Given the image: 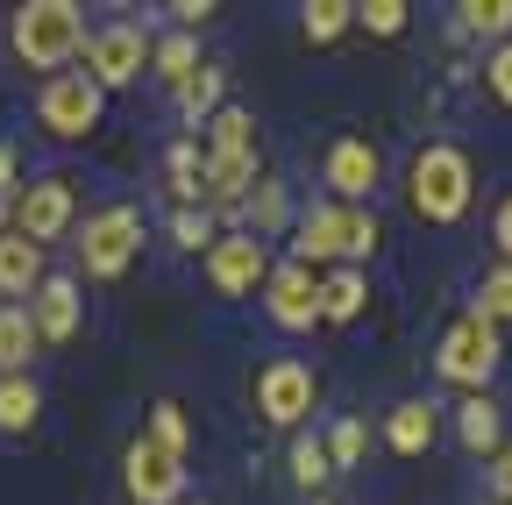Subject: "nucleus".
<instances>
[{"label":"nucleus","mask_w":512,"mask_h":505,"mask_svg":"<svg viewBox=\"0 0 512 505\" xmlns=\"http://www.w3.org/2000/svg\"><path fill=\"white\" fill-rule=\"evenodd\" d=\"M470 193H477V171H470V157L456 143H420L413 150V164H406V207L420 221H434V228L463 221Z\"/></svg>","instance_id":"1"},{"label":"nucleus","mask_w":512,"mask_h":505,"mask_svg":"<svg viewBox=\"0 0 512 505\" xmlns=\"http://www.w3.org/2000/svg\"><path fill=\"white\" fill-rule=\"evenodd\" d=\"M8 43L29 72L57 79L72 57H86V15L72 8V0H29V8H15L8 22Z\"/></svg>","instance_id":"2"},{"label":"nucleus","mask_w":512,"mask_h":505,"mask_svg":"<svg viewBox=\"0 0 512 505\" xmlns=\"http://www.w3.org/2000/svg\"><path fill=\"white\" fill-rule=\"evenodd\" d=\"M136 249H143V207H128V200H107L86 214L79 228V271L86 278H121L128 264H136Z\"/></svg>","instance_id":"3"},{"label":"nucleus","mask_w":512,"mask_h":505,"mask_svg":"<svg viewBox=\"0 0 512 505\" xmlns=\"http://www.w3.org/2000/svg\"><path fill=\"white\" fill-rule=\"evenodd\" d=\"M434 370L448 377V385H463V392H484V385H491V370H498V328L484 321L477 306H463L456 321L441 328Z\"/></svg>","instance_id":"4"},{"label":"nucleus","mask_w":512,"mask_h":505,"mask_svg":"<svg viewBox=\"0 0 512 505\" xmlns=\"http://www.w3.org/2000/svg\"><path fill=\"white\" fill-rule=\"evenodd\" d=\"M100 107H107V93H100L86 72H57V79H43V93H36V129H43L50 143H86V136L100 129Z\"/></svg>","instance_id":"5"},{"label":"nucleus","mask_w":512,"mask_h":505,"mask_svg":"<svg viewBox=\"0 0 512 505\" xmlns=\"http://www.w3.org/2000/svg\"><path fill=\"white\" fill-rule=\"evenodd\" d=\"M79 221V185L64 178V171H43V178H22V193H15V235H29L36 249H50L64 228Z\"/></svg>","instance_id":"6"},{"label":"nucleus","mask_w":512,"mask_h":505,"mask_svg":"<svg viewBox=\"0 0 512 505\" xmlns=\"http://www.w3.org/2000/svg\"><path fill=\"white\" fill-rule=\"evenodd\" d=\"M143 65H150V29L143 22H100V29H86V79L100 93L143 79Z\"/></svg>","instance_id":"7"},{"label":"nucleus","mask_w":512,"mask_h":505,"mask_svg":"<svg viewBox=\"0 0 512 505\" xmlns=\"http://www.w3.org/2000/svg\"><path fill=\"white\" fill-rule=\"evenodd\" d=\"M249 399H256V413H264L271 427H299V420L313 413L320 385H313V370H306L299 356H271V363H256Z\"/></svg>","instance_id":"8"},{"label":"nucleus","mask_w":512,"mask_h":505,"mask_svg":"<svg viewBox=\"0 0 512 505\" xmlns=\"http://www.w3.org/2000/svg\"><path fill=\"white\" fill-rule=\"evenodd\" d=\"M121 484L136 505H185V456L157 449V441H128V456H121Z\"/></svg>","instance_id":"9"},{"label":"nucleus","mask_w":512,"mask_h":505,"mask_svg":"<svg viewBox=\"0 0 512 505\" xmlns=\"http://www.w3.org/2000/svg\"><path fill=\"white\" fill-rule=\"evenodd\" d=\"M320 178H328V193H335L342 207H363L377 185H384V157H377L370 136H335L328 157H320Z\"/></svg>","instance_id":"10"},{"label":"nucleus","mask_w":512,"mask_h":505,"mask_svg":"<svg viewBox=\"0 0 512 505\" xmlns=\"http://www.w3.org/2000/svg\"><path fill=\"white\" fill-rule=\"evenodd\" d=\"M264 278H271V249L256 242V235H242V228H228L214 249H207V285L221 292V299H242V292H264Z\"/></svg>","instance_id":"11"},{"label":"nucleus","mask_w":512,"mask_h":505,"mask_svg":"<svg viewBox=\"0 0 512 505\" xmlns=\"http://www.w3.org/2000/svg\"><path fill=\"white\" fill-rule=\"evenodd\" d=\"M349 257V207L342 200H320L292 221V264L320 271V264H342Z\"/></svg>","instance_id":"12"},{"label":"nucleus","mask_w":512,"mask_h":505,"mask_svg":"<svg viewBox=\"0 0 512 505\" xmlns=\"http://www.w3.org/2000/svg\"><path fill=\"white\" fill-rule=\"evenodd\" d=\"M264 313L278 328H313L320 321V271H306V264H271V278H264Z\"/></svg>","instance_id":"13"},{"label":"nucleus","mask_w":512,"mask_h":505,"mask_svg":"<svg viewBox=\"0 0 512 505\" xmlns=\"http://www.w3.org/2000/svg\"><path fill=\"white\" fill-rule=\"evenodd\" d=\"M79 278H43L36 299H29V321H36V342L57 349V342H72L79 335Z\"/></svg>","instance_id":"14"},{"label":"nucleus","mask_w":512,"mask_h":505,"mask_svg":"<svg viewBox=\"0 0 512 505\" xmlns=\"http://www.w3.org/2000/svg\"><path fill=\"white\" fill-rule=\"evenodd\" d=\"M256 157H207V171H200V207L207 214H242V200L256 193Z\"/></svg>","instance_id":"15"},{"label":"nucleus","mask_w":512,"mask_h":505,"mask_svg":"<svg viewBox=\"0 0 512 505\" xmlns=\"http://www.w3.org/2000/svg\"><path fill=\"white\" fill-rule=\"evenodd\" d=\"M43 278H50V271H43V249H36L29 235H15V228H0V299L29 306Z\"/></svg>","instance_id":"16"},{"label":"nucleus","mask_w":512,"mask_h":505,"mask_svg":"<svg viewBox=\"0 0 512 505\" xmlns=\"http://www.w3.org/2000/svg\"><path fill=\"white\" fill-rule=\"evenodd\" d=\"M434 434H441V406H427V399H399L384 413V449L392 456H427Z\"/></svg>","instance_id":"17"},{"label":"nucleus","mask_w":512,"mask_h":505,"mask_svg":"<svg viewBox=\"0 0 512 505\" xmlns=\"http://www.w3.org/2000/svg\"><path fill=\"white\" fill-rule=\"evenodd\" d=\"M456 434H463L470 456L491 463V456L505 449V413H498V399H491V392H470V399L456 406Z\"/></svg>","instance_id":"18"},{"label":"nucleus","mask_w":512,"mask_h":505,"mask_svg":"<svg viewBox=\"0 0 512 505\" xmlns=\"http://www.w3.org/2000/svg\"><path fill=\"white\" fill-rule=\"evenodd\" d=\"M363 306H370V278H363L356 264H335V271H320V321L349 328Z\"/></svg>","instance_id":"19"},{"label":"nucleus","mask_w":512,"mask_h":505,"mask_svg":"<svg viewBox=\"0 0 512 505\" xmlns=\"http://www.w3.org/2000/svg\"><path fill=\"white\" fill-rule=\"evenodd\" d=\"M36 349H43V342H36V321H29V306L0 299V377H22Z\"/></svg>","instance_id":"20"},{"label":"nucleus","mask_w":512,"mask_h":505,"mask_svg":"<svg viewBox=\"0 0 512 505\" xmlns=\"http://www.w3.org/2000/svg\"><path fill=\"white\" fill-rule=\"evenodd\" d=\"M285 221H292V200H285V185H278V178H256V193L242 200V235L271 242Z\"/></svg>","instance_id":"21"},{"label":"nucleus","mask_w":512,"mask_h":505,"mask_svg":"<svg viewBox=\"0 0 512 505\" xmlns=\"http://www.w3.org/2000/svg\"><path fill=\"white\" fill-rule=\"evenodd\" d=\"M207 157H256V114L249 107H221L214 121H207Z\"/></svg>","instance_id":"22"},{"label":"nucleus","mask_w":512,"mask_h":505,"mask_svg":"<svg viewBox=\"0 0 512 505\" xmlns=\"http://www.w3.org/2000/svg\"><path fill=\"white\" fill-rule=\"evenodd\" d=\"M43 420V385L22 370V377H0V434H29Z\"/></svg>","instance_id":"23"},{"label":"nucleus","mask_w":512,"mask_h":505,"mask_svg":"<svg viewBox=\"0 0 512 505\" xmlns=\"http://www.w3.org/2000/svg\"><path fill=\"white\" fill-rule=\"evenodd\" d=\"M150 72H157V79L178 93L192 72H200V43H192L185 29H171V36H150Z\"/></svg>","instance_id":"24"},{"label":"nucleus","mask_w":512,"mask_h":505,"mask_svg":"<svg viewBox=\"0 0 512 505\" xmlns=\"http://www.w3.org/2000/svg\"><path fill=\"white\" fill-rule=\"evenodd\" d=\"M178 107L192 114V129H207V121L228 107V72H221V65H200V72L178 86Z\"/></svg>","instance_id":"25"},{"label":"nucleus","mask_w":512,"mask_h":505,"mask_svg":"<svg viewBox=\"0 0 512 505\" xmlns=\"http://www.w3.org/2000/svg\"><path fill=\"white\" fill-rule=\"evenodd\" d=\"M299 29H306V43H335V36L356 29V8H349V0H306Z\"/></svg>","instance_id":"26"},{"label":"nucleus","mask_w":512,"mask_h":505,"mask_svg":"<svg viewBox=\"0 0 512 505\" xmlns=\"http://www.w3.org/2000/svg\"><path fill=\"white\" fill-rule=\"evenodd\" d=\"M292 484L299 491H320V484H328L335 477V463H328V441H320V434H292Z\"/></svg>","instance_id":"27"},{"label":"nucleus","mask_w":512,"mask_h":505,"mask_svg":"<svg viewBox=\"0 0 512 505\" xmlns=\"http://www.w3.org/2000/svg\"><path fill=\"white\" fill-rule=\"evenodd\" d=\"M456 29L505 43V36H512V0H463V8H456Z\"/></svg>","instance_id":"28"},{"label":"nucleus","mask_w":512,"mask_h":505,"mask_svg":"<svg viewBox=\"0 0 512 505\" xmlns=\"http://www.w3.org/2000/svg\"><path fill=\"white\" fill-rule=\"evenodd\" d=\"M143 441H157V449H171V456H185V441H192L185 406H178V399H157V406H150V420H143Z\"/></svg>","instance_id":"29"},{"label":"nucleus","mask_w":512,"mask_h":505,"mask_svg":"<svg viewBox=\"0 0 512 505\" xmlns=\"http://www.w3.org/2000/svg\"><path fill=\"white\" fill-rule=\"evenodd\" d=\"M477 313H484L491 328L512 321V264H491V271L477 278Z\"/></svg>","instance_id":"30"},{"label":"nucleus","mask_w":512,"mask_h":505,"mask_svg":"<svg viewBox=\"0 0 512 505\" xmlns=\"http://www.w3.org/2000/svg\"><path fill=\"white\" fill-rule=\"evenodd\" d=\"M171 242H178V249H192V257H207V249L221 242V228H214V214H207V207H178V214H171Z\"/></svg>","instance_id":"31"},{"label":"nucleus","mask_w":512,"mask_h":505,"mask_svg":"<svg viewBox=\"0 0 512 505\" xmlns=\"http://www.w3.org/2000/svg\"><path fill=\"white\" fill-rule=\"evenodd\" d=\"M320 441H328V463H335V470H356L363 449H370V427H363V420H335Z\"/></svg>","instance_id":"32"},{"label":"nucleus","mask_w":512,"mask_h":505,"mask_svg":"<svg viewBox=\"0 0 512 505\" xmlns=\"http://www.w3.org/2000/svg\"><path fill=\"white\" fill-rule=\"evenodd\" d=\"M406 22H413L406 0H363L356 8V29H370V36H406Z\"/></svg>","instance_id":"33"},{"label":"nucleus","mask_w":512,"mask_h":505,"mask_svg":"<svg viewBox=\"0 0 512 505\" xmlns=\"http://www.w3.org/2000/svg\"><path fill=\"white\" fill-rule=\"evenodd\" d=\"M484 93H491V107L512 114V36L484 50Z\"/></svg>","instance_id":"34"},{"label":"nucleus","mask_w":512,"mask_h":505,"mask_svg":"<svg viewBox=\"0 0 512 505\" xmlns=\"http://www.w3.org/2000/svg\"><path fill=\"white\" fill-rule=\"evenodd\" d=\"M377 242H384V221H377L370 207H349V257H342V264L363 271V257H377Z\"/></svg>","instance_id":"35"},{"label":"nucleus","mask_w":512,"mask_h":505,"mask_svg":"<svg viewBox=\"0 0 512 505\" xmlns=\"http://www.w3.org/2000/svg\"><path fill=\"white\" fill-rule=\"evenodd\" d=\"M164 15H171V29H185V36H192V29H200V22H214L221 8H214V0H171V8H164Z\"/></svg>","instance_id":"36"},{"label":"nucleus","mask_w":512,"mask_h":505,"mask_svg":"<svg viewBox=\"0 0 512 505\" xmlns=\"http://www.w3.org/2000/svg\"><path fill=\"white\" fill-rule=\"evenodd\" d=\"M484 470H491V498H498V505H512V434H505V449H498Z\"/></svg>","instance_id":"37"},{"label":"nucleus","mask_w":512,"mask_h":505,"mask_svg":"<svg viewBox=\"0 0 512 505\" xmlns=\"http://www.w3.org/2000/svg\"><path fill=\"white\" fill-rule=\"evenodd\" d=\"M491 242H498V264H512V193H505L498 214H491Z\"/></svg>","instance_id":"38"},{"label":"nucleus","mask_w":512,"mask_h":505,"mask_svg":"<svg viewBox=\"0 0 512 505\" xmlns=\"http://www.w3.org/2000/svg\"><path fill=\"white\" fill-rule=\"evenodd\" d=\"M0 193H22V157H15V143H0Z\"/></svg>","instance_id":"39"},{"label":"nucleus","mask_w":512,"mask_h":505,"mask_svg":"<svg viewBox=\"0 0 512 505\" xmlns=\"http://www.w3.org/2000/svg\"><path fill=\"white\" fill-rule=\"evenodd\" d=\"M8 221H15V200H8V193H0V228H8Z\"/></svg>","instance_id":"40"},{"label":"nucleus","mask_w":512,"mask_h":505,"mask_svg":"<svg viewBox=\"0 0 512 505\" xmlns=\"http://www.w3.org/2000/svg\"><path fill=\"white\" fill-rule=\"evenodd\" d=\"M313 505H328V498H313Z\"/></svg>","instance_id":"41"}]
</instances>
